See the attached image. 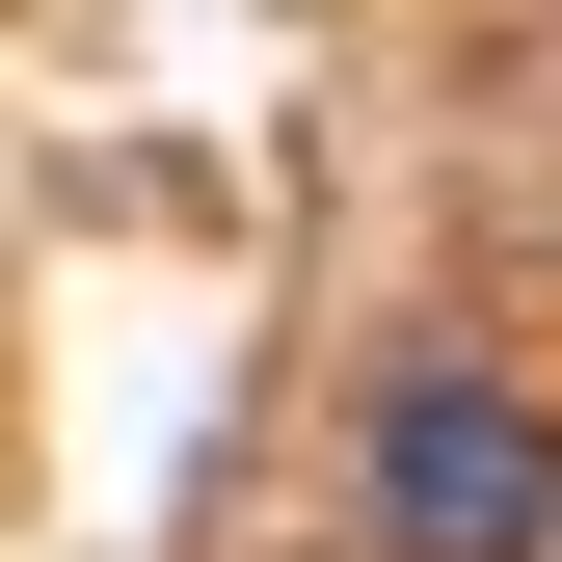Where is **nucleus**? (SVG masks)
<instances>
[{"label": "nucleus", "mask_w": 562, "mask_h": 562, "mask_svg": "<svg viewBox=\"0 0 562 562\" xmlns=\"http://www.w3.org/2000/svg\"><path fill=\"white\" fill-rule=\"evenodd\" d=\"M348 536L375 562H562V402L509 348H402L348 402Z\"/></svg>", "instance_id": "obj_1"}]
</instances>
